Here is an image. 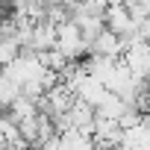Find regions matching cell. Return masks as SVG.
<instances>
[{
	"mask_svg": "<svg viewBox=\"0 0 150 150\" xmlns=\"http://www.w3.org/2000/svg\"><path fill=\"white\" fill-rule=\"evenodd\" d=\"M56 50L65 53L68 59H80L83 53H88V47L83 41V33H80L74 18H65V21L56 24Z\"/></svg>",
	"mask_w": 150,
	"mask_h": 150,
	"instance_id": "6da1fadb",
	"label": "cell"
},
{
	"mask_svg": "<svg viewBox=\"0 0 150 150\" xmlns=\"http://www.w3.org/2000/svg\"><path fill=\"white\" fill-rule=\"evenodd\" d=\"M135 80H147V71H150V44L144 38H129V44L124 47V53L118 56Z\"/></svg>",
	"mask_w": 150,
	"mask_h": 150,
	"instance_id": "7a4b0ae2",
	"label": "cell"
},
{
	"mask_svg": "<svg viewBox=\"0 0 150 150\" xmlns=\"http://www.w3.org/2000/svg\"><path fill=\"white\" fill-rule=\"evenodd\" d=\"M121 150H150V129H147V118L121 129V141H118Z\"/></svg>",
	"mask_w": 150,
	"mask_h": 150,
	"instance_id": "3957f363",
	"label": "cell"
},
{
	"mask_svg": "<svg viewBox=\"0 0 150 150\" xmlns=\"http://www.w3.org/2000/svg\"><path fill=\"white\" fill-rule=\"evenodd\" d=\"M103 94H106V86H103L97 77H91V74H83L80 83L74 86V97H80V100H83V103H88L91 109L103 100Z\"/></svg>",
	"mask_w": 150,
	"mask_h": 150,
	"instance_id": "277c9868",
	"label": "cell"
},
{
	"mask_svg": "<svg viewBox=\"0 0 150 150\" xmlns=\"http://www.w3.org/2000/svg\"><path fill=\"white\" fill-rule=\"evenodd\" d=\"M50 47H56V24H50V21H35L33 24V30H30V44H27V50H50Z\"/></svg>",
	"mask_w": 150,
	"mask_h": 150,
	"instance_id": "5b68a950",
	"label": "cell"
},
{
	"mask_svg": "<svg viewBox=\"0 0 150 150\" xmlns=\"http://www.w3.org/2000/svg\"><path fill=\"white\" fill-rule=\"evenodd\" d=\"M65 118H68V124H71V127H77V129H83V132H88V135H91L94 109H91L88 103H83L80 97H74V100H71V106L65 109Z\"/></svg>",
	"mask_w": 150,
	"mask_h": 150,
	"instance_id": "8992f818",
	"label": "cell"
},
{
	"mask_svg": "<svg viewBox=\"0 0 150 150\" xmlns=\"http://www.w3.org/2000/svg\"><path fill=\"white\" fill-rule=\"evenodd\" d=\"M88 53H103V56L118 59V56H121V35H115L112 30L103 27V30L88 41Z\"/></svg>",
	"mask_w": 150,
	"mask_h": 150,
	"instance_id": "52a82bcc",
	"label": "cell"
},
{
	"mask_svg": "<svg viewBox=\"0 0 150 150\" xmlns=\"http://www.w3.org/2000/svg\"><path fill=\"white\" fill-rule=\"evenodd\" d=\"M56 141H59V150H94L91 135L77 129V127H68V129L56 132Z\"/></svg>",
	"mask_w": 150,
	"mask_h": 150,
	"instance_id": "ba28073f",
	"label": "cell"
},
{
	"mask_svg": "<svg viewBox=\"0 0 150 150\" xmlns=\"http://www.w3.org/2000/svg\"><path fill=\"white\" fill-rule=\"evenodd\" d=\"M127 100L121 97V94H115V91H106L103 94V100L94 106V115H100V118H112V121H118L124 112H127Z\"/></svg>",
	"mask_w": 150,
	"mask_h": 150,
	"instance_id": "9c48e42d",
	"label": "cell"
},
{
	"mask_svg": "<svg viewBox=\"0 0 150 150\" xmlns=\"http://www.w3.org/2000/svg\"><path fill=\"white\" fill-rule=\"evenodd\" d=\"M6 109H9L6 115H9L12 121H21V118H33V115L38 112V109H35V100H33V97H27V94H18V97H15V100L6 106Z\"/></svg>",
	"mask_w": 150,
	"mask_h": 150,
	"instance_id": "30bf717a",
	"label": "cell"
},
{
	"mask_svg": "<svg viewBox=\"0 0 150 150\" xmlns=\"http://www.w3.org/2000/svg\"><path fill=\"white\" fill-rule=\"evenodd\" d=\"M18 53H21V44L15 41V35L12 33H0V65H6Z\"/></svg>",
	"mask_w": 150,
	"mask_h": 150,
	"instance_id": "8fae6325",
	"label": "cell"
},
{
	"mask_svg": "<svg viewBox=\"0 0 150 150\" xmlns=\"http://www.w3.org/2000/svg\"><path fill=\"white\" fill-rule=\"evenodd\" d=\"M18 94H21V88H18L9 77H3V74H0V109H6Z\"/></svg>",
	"mask_w": 150,
	"mask_h": 150,
	"instance_id": "7c38bea8",
	"label": "cell"
},
{
	"mask_svg": "<svg viewBox=\"0 0 150 150\" xmlns=\"http://www.w3.org/2000/svg\"><path fill=\"white\" fill-rule=\"evenodd\" d=\"M121 3H124V9L129 12L132 21H141V18L150 15V0H121Z\"/></svg>",
	"mask_w": 150,
	"mask_h": 150,
	"instance_id": "4fadbf2b",
	"label": "cell"
},
{
	"mask_svg": "<svg viewBox=\"0 0 150 150\" xmlns=\"http://www.w3.org/2000/svg\"><path fill=\"white\" fill-rule=\"evenodd\" d=\"M35 150H59V141H56V135H50L47 141H41Z\"/></svg>",
	"mask_w": 150,
	"mask_h": 150,
	"instance_id": "5bb4252c",
	"label": "cell"
}]
</instances>
